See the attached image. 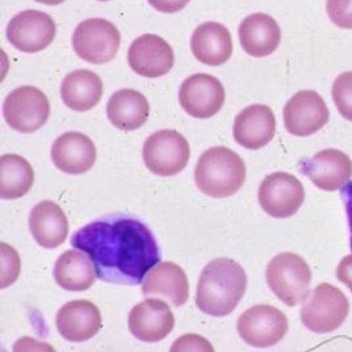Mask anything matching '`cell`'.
Here are the masks:
<instances>
[{
    "label": "cell",
    "mask_w": 352,
    "mask_h": 352,
    "mask_svg": "<svg viewBox=\"0 0 352 352\" xmlns=\"http://www.w3.org/2000/svg\"><path fill=\"white\" fill-rule=\"evenodd\" d=\"M72 245L91 258L96 277L118 285H140L160 263V248L151 230L131 217H107L86 224Z\"/></svg>",
    "instance_id": "1"
},
{
    "label": "cell",
    "mask_w": 352,
    "mask_h": 352,
    "mask_svg": "<svg viewBox=\"0 0 352 352\" xmlns=\"http://www.w3.org/2000/svg\"><path fill=\"white\" fill-rule=\"evenodd\" d=\"M247 290V274L232 258L219 257L210 261L201 273L195 304L211 317L230 316Z\"/></svg>",
    "instance_id": "2"
},
{
    "label": "cell",
    "mask_w": 352,
    "mask_h": 352,
    "mask_svg": "<svg viewBox=\"0 0 352 352\" xmlns=\"http://www.w3.org/2000/svg\"><path fill=\"white\" fill-rule=\"evenodd\" d=\"M247 169L241 156L226 148L208 149L197 162L194 178L198 189L211 198H227L239 192L245 182Z\"/></svg>",
    "instance_id": "3"
},
{
    "label": "cell",
    "mask_w": 352,
    "mask_h": 352,
    "mask_svg": "<svg viewBox=\"0 0 352 352\" xmlns=\"http://www.w3.org/2000/svg\"><path fill=\"white\" fill-rule=\"evenodd\" d=\"M267 283L280 301L294 307L302 304L310 294L311 271L300 255L278 254L267 267Z\"/></svg>",
    "instance_id": "4"
},
{
    "label": "cell",
    "mask_w": 352,
    "mask_h": 352,
    "mask_svg": "<svg viewBox=\"0 0 352 352\" xmlns=\"http://www.w3.org/2000/svg\"><path fill=\"white\" fill-rule=\"evenodd\" d=\"M350 302L340 289L323 283L313 290L301 307L305 327L316 334H329L338 330L347 318Z\"/></svg>",
    "instance_id": "5"
},
{
    "label": "cell",
    "mask_w": 352,
    "mask_h": 352,
    "mask_svg": "<svg viewBox=\"0 0 352 352\" xmlns=\"http://www.w3.org/2000/svg\"><path fill=\"white\" fill-rule=\"evenodd\" d=\"M72 44L83 61L94 65L107 64L119 52L120 32L106 19H87L77 25Z\"/></svg>",
    "instance_id": "6"
},
{
    "label": "cell",
    "mask_w": 352,
    "mask_h": 352,
    "mask_svg": "<svg viewBox=\"0 0 352 352\" xmlns=\"http://www.w3.org/2000/svg\"><path fill=\"white\" fill-rule=\"evenodd\" d=\"M143 159L146 168L160 177L177 176L190 159L188 140L175 129H161L145 140Z\"/></svg>",
    "instance_id": "7"
},
{
    "label": "cell",
    "mask_w": 352,
    "mask_h": 352,
    "mask_svg": "<svg viewBox=\"0 0 352 352\" xmlns=\"http://www.w3.org/2000/svg\"><path fill=\"white\" fill-rule=\"evenodd\" d=\"M50 113L47 96L34 86H21L8 94L3 103V116L7 124L21 133L41 129Z\"/></svg>",
    "instance_id": "8"
},
{
    "label": "cell",
    "mask_w": 352,
    "mask_h": 352,
    "mask_svg": "<svg viewBox=\"0 0 352 352\" xmlns=\"http://www.w3.org/2000/svg\"><path fill=\"white\" fill-rule=\"evenodd\" d=\"M238 333L241 339L256 349H268L287 336V316L271 305H256L245 310L238 320Z\"/></svg>",
    "instance_id": "9"
},
{
    "label": "cell",
    "mask_w": 352,
    "mask_h": 352,
    "mask_svg": "<svg viewBox=\"0 0 352 352\" xmlns=\"http://www.w3.org/2000/svg\"><path fill=\"white\" fill-rule=\"evenodd\" d=\"M304 185L285 172L265 177L258 188V204L273 218H290L304 205Z\"/></svg>",
    "instance_id": "10"
},
{
    "label": "cell",
    "mask_w": 352,
    "mask_h": 352,
    "mask_svg": "<svg viewBox=\"0 0 352 352\" xmlns=\"http://www.w3.org/2000/svg\"><path fill=\"white\" fill-rule=\"evenodd\" d=\"M6 32L14 48L23 53H37L53 43L56 23L43 11L27 10L11 19Z\"/></svg>",
    "instance_id": "11"
},
{
    "label": "cell",
    "mask_w": 352,
    "mask_h": 352,
    "mask_svg": "<svg viewBox=\"0 0 352 352\" xmlns=\"http://www.w3.org/2000/svg\"><path fill=\"white\" fill-rule=\"evenodd\" d=\"M179 104L195 119H208L222 110L226 99L222 82L211 74H192L182 82Z\"/></svg>",
    "instance_id": "12"
},
{
    "label": "cell",
    "mask_w": 352,
    "mask_h": 352,
    "mask_svg": "<svg viewBox=\"0 0 352 352\" xmlns=\"http://www.w3.org/2000/svg\"><path fill=\"white\" fill-rule=\"evenodd\" d=\"M330 119L323 98L313 90H302L292 96L284 107V124L290 135L306 138L317 133Z\"/></svg>",
    "instance_id": "13"
},
{
    "label": "cell",
    "mask_w": 352,
    "mask_h": 352,
    "mask_svg": "<svg viewBox=\"0 0 352 352\" xmlns=\"http://www.w3.org/2000/svg\"><path fill=\"white\" fill-rule=\"evenodd\" d=\"M300 169L320 190L336 192L351 179L352 161L344 152L329 148L301 161Z\"/></svg>",
    "instance_id": "14"
},
{
    "label": "cell",
    "mask_w": 352,
    "mask_h": 352,
    "mask_svg": "<svg viewBox=\"0 0 352 352\" xmlns=\"http://www.w3.org/2000/svg\"><path fill=\"white\" fill-rule=\"evenodd\" d=\"M131 69L145 78H159L168 74L175 65V52L160 36L146 33L131 44L129 49Z\"/></svg>",
    "instance_id": "15"
},
{
    "label": "cell",
    "mask_w": 352,
    "mask_h": 352,
    "mask_svg": "<svg viewBox=\"0 0 352 352\" xmlns=\"http://www.w3.org/2000/svg\"><path fill=\"white\" fill-rule=\"evenodd\" d=\"M131 334L142 342L155 343L169 336L175 327V316L159 298H146L132 307L129 317Z\"/></svg>",
    "instance_id": "16"
},
{
    "label": "cell",
    "mask_w": 352,
    "mask_h": 352,
    "mask_svg": "<svg viewBox=\"0 0 352 352\" xmlns=\"http://www.w3.org/2000/svg\"><path fill=\"white\" fill-rule=\"evenodd\" d=\"M276 135V118L271 107L252 104L235 118L234 138L245 149L256 151L270 144Z\"/></svg>",
    "instance_id": "17"
},
{
    "label": "cell",
    "mask_w": 352,
    "mask_h": 352,
    "mask_svg": "<svg viewBox=\"0 0 352 352\" xmlns=\"http://www.w3.org/2000/svg\"><path fill=\"white\" fill-rule=\"evenodd\" d=\"M52 160L67 175H83L96 161V148L93 140L80 132H66L57 138L52 146Z\"/></svg>",
    "instance_id": "18"
},
{
    "label": "cell",
    "mask_w": 352,
    "mask_h": 352,
    "mask_svg": "<svg viewBox=\"0 0 352 352\" xmlns=\"http://www.w3.org/2000/svg\"><path fill=\"white\" fill-rule=\"evenodd\" d=\"M56 326L69 342H85L98 334L102 327V316L98 306L87 300H77L64 305L57 316Z\"/></svg>",
    "instance_id": "19"
},
{
    "label": "cell",
    "mask_w": 352,
    "mask_h": 352,
    "mask_svg": "<svg viewBox=\"0 0 352 352\" xmlns=\"http://www.w3.org/2000/svg\"><path fill=\"white\" fill-rule=\"evenodd\" d=\"M232 50L231 33L221 23L206 21L192 32V54L201 64L208 66L226 64L231 58Z\"/></svg>",
    "instance_id": "20"
},
{
    "label": "cell",
    "mask_w": 352,
    "mask_h": 352,
    "mask_svg": "<svg viewBox=\"0 0 352 352\" xmlns=\"http://www.w3.org/2000/svg\"><path fill=\"white\" fill-rule=\"evenodd\" d=\"M239 40L243 50L256 58L267 57L278 48L281 30L277 21L267 14H252L239 25Z\"/></svg>",
    "instance_id": "21"
},
{
    "label": "cell",
    "mask_w": 352,
    "mask_h": 352,
    "mask_svg": "<svg viewBox=\"0 0 352 352\" xmlns=\"http://www.w3.org/2000/svg\"><path fill=\"white\" fill-rule=\"evenodd\" d=\"M142 292L145 297L160 296L179 307L186 304L189 298V281L179 265L165 261L146 273Z\"/></svg>",
    "instance_id": "22"
},
{
    "label": "cell",
    "mask_w": 352,
    "mask_h": 352,
    "mask_svg": "<svg viewBox=\"0 0 352 352\" xmlns=\"http://www.w3.org/2000/svg\"><path fill=\"white\" fill-rule=\"evenodd\" d=\"M30 230L41 247L53 250L64 244L69 232V222L64 210L53 201L37 204L30 215Z\"/></svg>",
    "instance_id": "23"
},
{
    "label": "cell",
    "mask_w": 352,
    "mask_h": 352,
    "mask_svg": "<svg viewBox=\"0 0 352 352\" xmlns=\"http://www.w3.org/2000/svg\"><path fill=\"white\" fill-rule=\"evenodd\" d=\"M103 96V82L91 70L80 69L67 74L61 85L64 104L73 111L93 110Z\"/></svg>",
    "instance_id": "24"
},
{
    "label": "cell",
    "mask_w": 352,
    "mask_h": 352,
    "mask_svg": "<svg viewBox=\"0 0 352 352\" xmlns=\"http://www.w3.org/2000/svg\"><path fill=\"white\" fill-rule=\"evenodd\" d=\"M107 116L116 129L122 131L139 129L149 118L148 99L136 90L122 89L109 99Z\"/></svg>",
    "instance_id": "25"
},
{
    "label": "cell",
    "mask_w": 352,
    "mask_h": 352,
    "mask_svg": "<svg viewBox=\"0 0 352 352\" xmlns=\"http://www.w3.org/2000/svg\"><path fill=\"white\" fill-rule=\"evenodd\" d=\"M56 283L69 292H83L96 283V270L91 258L82 251H66L54 265Z\"/></svg>",
    "instance_id": "26"
},
{
    "label": "cell",
    "mask_w": 352,
    "mask_h": 352,
    "mask_svg": "<svg viewBox=\"0 0 352 352\" xmlns=\"http://www.w3.org/2000/svg\"><path fill=\"white\" fill-rule=\"evenodd\" d=\"M34 170L24 157L8 153L0 157V198L17 199L32 189Z\"/></svg>",
    "instance_id": "27"
},
{
    "label": "cell",
    "mask_w": 352,
    "mask_h": 352,
    "mask_svg": "<svg viewBox=\"0 0 352 352\" xmlns=\"http://www.w3.org/2000/svg\"><path fill=\"white\" fill-rule=\"evenodd\" d=\"M333 100L340 116L352 122V72L336 77L333 85Z\"/></svg>",
    "instance_id": "28"
},
{
    "label": "cell",
    "mask_w": 352,
    "mask_h": 352,
    "mask_svg": "<svg viewBox=\"0 0 352 352\" xmlns=\"http://www.w3.org/2000/svg\"><path fill=\"white\" fill-rule=\"evenodd\" d=\"M1 248V278L0 288L6 289L12 285L20 274V257L16 251L7 243L0 244Z\"/></svg>",
    "instance_id": "29"
},
{
    "label": "cell",
    "mask_w": 352,
    "mask_h": 352,
    "mask_svg": "<svg viewBox=\"0 0 352 352\" xmlns=\"http://www.w3.org/2000/svg\"><path fill=\"white\" fill-rule=\"evenodd\" d=\"M326 11L336 27L352 30V0H327Z\"/></svg>",
    "instance_id": "30"
},
{
    "label": "cell",
    "mask_w": 352,
    "mask_h": 352,
    "mask_svg": "<svg viewBox=\"0 0 352 352\" xmlns=\"http://www.w3.org/2000/svg\"><path fill=\"white\" fill-rule=\"evenodd\" d=\"M172 352L181 351H214V347L211 346V343L208 339H205L204 336H197V334H186V336H181L179 339H177L173 343Z\"/></svg>",
    "instance_id": "31"
},
{
    "label": "cell",
    "mask_w": 352,
    "mask_h": 352,
    "mask_svg": "<svg viewBox=\"0 0 352 352\" xmlns=\"http://www.w3.org/2000/svg\"><path fill=\"white\" fill-rule=\"evenodd\" d=\"M148 3L162 14H176L184 10L190 0H148Z\"/></svg>",
    "instance_id": "32"
},
{
    "label": "cell",
    "mask_w": 352,
    "mask_h": 352,
    "mask_svg": "<svg viewBox=\"0 0 352 352\" xmlns=\"http://www.w3.org/2000/svg\"><path fill=\"white\" fill-rule=\"evenodd\" d=\"M336 278L352 292V255L342 258L336 268Z\"/></svg>",
    "instance_id": "33"
},
{
    "label": "cell",
    "mask_w": 352,
    "mask_h": 352,
    "mask_svg": "<svg viewBox=\"0 0 352 352\" xmlns=\"http://www.w3.org/2000/svg\"><path fill=\"white\" fill-rule=\"evenodd\" d=\"M342 198L344 202V208L347 212V218H349V226H350V245L352 250V181H349L343 188H342Z\"/></svg>",
    "instance_id": "34"
},
{
    "label": "cell",
    "mask_w": 352,
    "mask_h": 352,
    "mask_svg": "<svg viewBox=\"0 0 352 352\" xmlns=\"http://www.w3.org/2000/svg\"><path fill=\"white\" fill-rule=\"evenodd\" d=\"M34 1L45 4V6H58V4H63L65 0H34Z\"/></svg>",
    "instance_id": "35"
},
{
    "label": "cell",
    "mask_w": 352,
    "mask_h": 352,
    "mask_svg": "<svg viewBox=\"0 0 352 352\" xmlns=\"http://www.w3.org/2000/svg\"><path fill=\"white\" fill-rule=\"evenodd\" d=\"M99 1H109V0H99Z\"/></svg>",
    "instance_id": "36"
}]
</instances>
